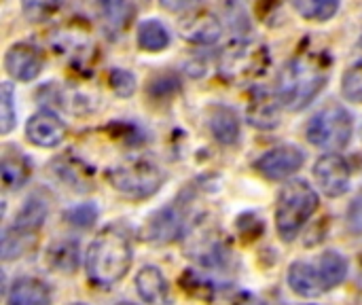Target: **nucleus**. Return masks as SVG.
Wrapping results in <instances>:
<instances>
[{
    "instance_id": "nucleus-23",
    "label": "nucleus",
    "mask_w": 362,
    "mask_h": 305,
    "mask_svg": "<svg viewBox=\"0 0 362 305\" xmlns=\"http://www.w3.org/2000/svg\"><path fill=\"white\" fill-rule=\"evenodd\" d=\"M49 214V202L40 195V193H34L25 200L23 208L19 210V214L15 217V227L23 229V231H32V234H38V229L42 227L45 219Z\"/></svg>"
},
{
    "instance_id": "nucleus-8",
    "label": "nucleus",
    "mask_w": 362,
    "mask_h": 305,
    "mask_svg": "<svg viewBox=\"0 0 362 305\" xmlns=\"http://www.w3.org/2000/svg\"><path fill=\"white\" fill-rule=\"evenodd\" d=\"M314 178H316L318 187L322 189V193L327 197H341L350 189L352 172H350L348 161L341 155L329 153V155H322L316 161V166H314Z\"/></svg>"
},
{
    "instance_id": "nucleus-3",
    "label": "nucleus",
    "mask_w": 362,
    "mask_h": 305,
    "mask_svg": "<svg viewBox=\"0 0 362 305\" xmlns=\"http://www.w3.org/2000/svg\"><path fill=\"white\" fill-rule=\"evenodd\" d=\"M269 62L272 57L263 42L238 38L223 49L218 57V74L231 85L252 83L267 72Z\"/></svg>"
},
{
    "instance_id": "nucleus-20",
    "label": "nucleus",
    "mask_w": 362,
    "mask_h": 305,
    "mask_svg": "<svg viewBox=\"0 0 362 305\" xmlns=\"http://www.w3.org/2000/svg\"><path fill=\"white\" fill-rule=\"evenodd\" d=\"M208 125L212 136L221 144H235L240 138V119L238 113L229 106H212L208 113Z\"/></svg>"
},
{
    "instance_id": "nucleus-9",
    "label": "nucleus",
    "mask_w": 362,
    "mask_h": 305,
    "mask_svg": "<svg viewBox=\"0 0 362 305\" xmlns=\"http://www.w3.org/2000/svg\"><path fill=\"white\" fill-rule=\"evenodd\" d=\"M303 163H305V155L301 153V149L293 144H282L261 155L255 161V170L267 180H284L297 170H301Z\"/></svg>"
},
{
    "instance_id": "nucleus-11",
    "label": "nucleus",
    "mask_w": 362,
    "mask_h": 305,
    "mask_svg": "<svg viewBox=\"0 0 362 305\" xmlns=\"http://www.w3.org/2000/svg\"><path fill=\"white\" fill-rule=\"evenodd\" d=\"M189 238H191L189 253L197 263H202L206 267H218L223 263V259L227 257V244L223 240V234H218L210 227L195 225L189 231Z\"/></svg>"
},
{
    "instance_id": "nucleus-12",
    "label": "nucleus",
    "mask_w": 362,
    "mask_h": 305,
    "mask_svg": "<svg viewBox=\"0 0 362 305\" xmlns=\"http://www.w3.org/2000/svg\"><path fill=\"white\" fill-rule=\"evenodd\" d=\"M66 123L51 110H40L32 115L25 123V136L32 144L40 149H55L66 140Z\"/></svg>"
},
{
    "instance_id": "nucleus-16",
    "label": "nucleus",
    "mask_w": 362,
    "mask_h": 305,
    "mask_svg": "<svg viewBox=\"0 0 362 305\" xmlns=\"http://www.w3.org/2000/svg\"><path fill=\"white\" fill-rule=\"evenodd\" d=\"M288 284L299 297H318L320 293L329 291L318 265L295 261L288 267Z\"/></svg>"
},
{
    "instance_id": "nucleus-21",
    "label": "nucleus",
    "mask_w": 362,
    "mask_h": 305,
    "mask_svg": "<svg viewBox=\"0 0 362 305\" xmlns=\"http://www.w3.org/2000/svg\"><path fill=\"white\" fill-rule=\"evenodd\" d=\"M38 234H32V231H23L15 225L6 227L2 231V240H0V255H2V261H13L25 253H30L34 246H36V238Z\"/></svg>"
},
{
    "instance_id": "nucleus-5",
    "label": "nucleus",
    "mask_w": 362,
    "mask_h": 305,
    "mask_svg": "<svg viewBox=\"0 0 362 305\" xmlns=\"http://www.w3.org/2000/svg\"><path fill=\"white\" fill-rule=\"evenodd\" d=\"M354 134V121L352 115L341 104H327L322 110H318L305 130L308 140L322 149V151H344Z\"/></svg>"
},
{
    "instance_id": "nucleus-14",
    "label": "nucleus",
    "mask_w": 362,
    "mask_h": 305,
    "mask_svg": "<svg viewBox=\"0 0 362 305\" xmlns=\"http://www.w3.org/2000/svg\"><path fill=\"white\" fill-rule=\"evenodd\" d=\"M280 98L272 96L267 89H255L248 102V121L259 130H274L280 123Z\"/></svg>"
},
{
    "instance_id": "nucleus-13",
    "label": "nucleus",
    "mask_w": 362,
    "mask_h": 305,
    "mask_svg": "<svg viewBox=\"0 0 362 305\" xmlns=\"http://www.w3.org/2000/svg\"><path fill=\"white\" fill-rule=\"evenodd\" d=\"M42 53L28 42H17L4 53V70L15 81H34L42 70Z\"/></svg>"
},
{
    "instance_id": "nucleus-26",
    "label": "nucleus",
    "mask_w": 362,
    "mask_h": 305,
    "mask_svg": "<svg viewBox=\"0 0 362 305\" xmlns=\"http://www.w3.org/2000/svg\"><path fill=\"white\" fill-rule=\"evenodd\" d=\"M318 270H320V274L325 278L327 289L331 291V289L339 287L346 280V276H348V261H346L344 255H339L335 251H327L320 257V261H318Z\"/></svg>"
},
{
    "instance_id": "nucleus-22",
    "label": "nucleus",
    "mask_w": 362,
    "mask_h": 305,
    "mask_svg": "<svg viewBox=\"0 0 362 305\" xmlns=\"http://www.w3.org/2000/svg\"><path fill=\"white\" fill-rule=\"evenodd\" d=\"M81 261V251H78V242L76 240H57L49 246L47 251V263L49 267L62 272V274H70L78 267Z\"/></svg>"
},
{
    "instance_id": "nucleus-30",
    "label": "nucleus",
    "mask_w": 362,
    "mask_h": 305,
    "mask_svg": "<svg viewBox=\"0 0 362 305\" xmlns=\"http://www.w3.org/2000/svg\"><path fill=\"white\" fill-rule=\"evenodd\" d=\"M59 6V0H21V11L30 23H40L49 19Z\"/></svg>"
},
{
    "instance_id": "nucleus-33",
    "label": "nucleus",
    "mask_w": 362,
    "mask_h": 305,
    "mask_svg": "<svg viewBox=\"0 0 362 305\" xmlns=\"http://www.w3.org/2000/svg\"><path fill=\"white\" fill-rule=\"evenodd\" d=\"M108 83H110L112 91L119 93V96H123V98H127V96H132V93L136 91V76H134L132 72L123 70V68L110 70Z\"/></svg>"
},
{
    "instance_id": "nucleus-32",
    "label": "nucleus",
    "mask_w": 362,
    "mask_h": 305,
    "mask_svg": "<svg viewBox=\"0 0 362 305\" xmlns=\"http://www.w3.org/2000/svg\"><path fill=\"white\" fill-rule=\"evenodd\" d=\"M341 89L350 102L362 104V62L346 70L344 81H341Z\"/></svg>"
},
{
    "instance_id": "nucleus-38",
    "label": "nucleus",
    "mask_w": 362,
    "mask_h": 305,
    "mask_svg": "<svg viewBox=\"0 0 362 305\" xmlns=\"http://www.w3.org/2000/svg\"><path fill=\"white\" fill-rule=\"evenodd\" d=\"M117 305H134V304H129V301H123V304H117Z\"/></svg>"
},
{
    "instance_id": "nucleus-25",
    "label": "nucleus",
    "mask_w": 362,
    "mask_h": 305,
    "mask_svg": "<svg viewBox=\"0 0 362 305\" xmlns=\"http://www.w3.org/2000/svg\"><path fill=\"white\" fill-rule=\"evenodd\" d=\"M218 13L221 21H225L231 32L240 36L250 32V17L242 0H218Z\"/></svg>"
},
{
    "instance_id": "nucleus-28",
    "label": "nucleus",
    "mask_w": 362,
    "mask_h": 305,
    "mask_svg": "<svg viewBox=\"0 0 362 305\" xmlns=\"http://www.w3.org/2000/svg\"><path fill=\"white\" fill-rule=\"evenodd\" d=\"M293 6L299 11V15H303L305 19L312 21H327L331 19L337 8H339V0H293Z\"/></svg>"
},
{
    "instance_id": "nucleus-6",
    "label": "nucleus",
    "mask_w": 362,
    "mask_h": 305,
    "mask_svg": "<svg viewBox=\"0 0 362 305\" xmlns=\"http://www.w3.org/2000/svg\"><path fill=\"white\" fill-rule=\"evenodd\" d=\"M108 183L127 197L144 200L159 191L165 183V172L148 159H125L108 170Z\"/></svg>"
},
{
    "instance_id": "nucleus-36",
    "label": "nucleus",
    "mask_w": 362,
    "mask_h": 305,
    "mask_svg": "<svg viewBox=\"0 0 362 305\" xmlns=\"http://www.w3.org/2000/svg\"><path fill=\"white\" fill-rule=\"evenodd\" d=\"M163 8L174 11V13H182V11H193L197 6L199 0H159Z\"/></svg>"
},
{
    "instance_id": "nucleus-29",
    "label": "nucleus",
    "mask_w": 362,
    "mask_h": 305,
    "mask_svg": "<svg viewBox=\"0 0 362 305\" xmlns=\"http://www.w3.org/2000/svg\"><path fill=\"white\" fill-rule=\"evenodd\" d=\"M15 89L11 83L0 85V134H8L15 127Z\"/></svg>"
},
{
    "instance_id": "nucleus-24",
    "label": "nucleus",
    "mask_w": 362,
    "mask_h": 305,
    "mask_svg": "<svg viewBox=\"0 0 362 305\" xmlns=\"http://www.w3.org/2000/svg\"><path fill=\"white\" fill-rule=\"evenodd\" d=\"M168 45H170V32L161 21L148 19V21L140 23V28H138V47L142 51H163Z\"/></svg>"
},
{
    "instance_id": "nucleus-1",
    "label": "nucleus",
    "mask_w": 362,
    "mask_h": 305,
    "mask_svg": "<svg viewBox=\"0 0 362 305\" xmlns=\"http://www.w3.org/2000/svg\"><path fill=\"white\" fill-rule=\"evenodd\" d=\"M331 72L327 53L301 51L293 55L278 74L276 96L288 110H303L325 89Z\"/></svg>"
},
{
    "instance_id": "nucleus-35",
    "label": "nucleus",
    "mask_w": 362,
    "mask_h": 305,
    "mask_svg": "<svg viewBox=\"0 0 362 305\" xmlns=\"http://www.w3.org/2000/svg\"><path fill=\"white\" fill-rule=\"evenodd\" d=\"M346 225L352 236H362V191L352 200V204L348 208Z\"/></svg>"
},
{
    "instance_id": "nucleus-2",
    "label": "nucleus",
    "mask_w": 362,
    "mask_h": 305,
    "mask_svg": "<svg viewBox=\"0 0 362 305\" xmlns=\"http://www.w3.org/2000/svg\"><path fill=\"white\" fill-rule=\"evenodd\" d=\"M132 259L134 253L129 238L117 227H108L89 244L85 255V270L95 287L110 289L125 278L132 267Z\"/></svg>"
},
{
    "instance_id": "nucleus-17",
    "label": "nucleus",
    "mask_w": 362,
    "mask_h": 305,
    "mask_svg": "<svg viewBox=\"0 0 362 305\" xmlns=\"http://www.w3.org/2000/svg\"><path fill=\"white\" fill-rule=\"evenodd\" d=\"M0 174L6 189H19L28 183L32 174V161L15 146H4L0 159Z\"/></svg>"
},
{
    "instance_id": "nucleus-34",
    "label": "nucleus",
    "mask_w": 362,
    "mask_h": 305,
    "mask_svg": "<svg viewBox=\"0 0 362 305\" xmlns=\"http://www.w3.org/2000/svg\"><path fill=\"white\" fill-rule=\"evenodd\" d=\"M180 284H182V289H185L187 293L197 295V297H202V299H204V297L208 299V291H212L210 284H208V280H206L204 276L195 274V272H185V276L180 278Z\"/></svg>"
},
{
    "instance_id": "nucleus-31",
    "label": "nucleus",
    "mask_w": 362,
    "mask_h": 305,
    "mask_svg": "<svg viewBox=\"0 0 362 305\" xmlns=\"http://www.w3.org/2000/svg\"><path fill=\"white\" fill-rule=\"evenodd\" d=\"M98 214H100V210H98L95 204H78V206L66 210L64 219H66L70 225L78 227V229H89V227L95 225Z\"/></svg>"
},
{
    "instance_id": "nucleus-39",
    "label": "nucleus",
    "mask_w": 362,
    "mask_h": 305,
    "mask_svg": "<svg viewBox=\"0 0 362 305\" xmlns=\"http://www.w3.org/2000/svg\"><path fill=\"white\" fill-rule=\"evenodd\" d=\"M361 287H362V274H361Z\"/></svg>"
},
{
    "instance_id": "nucleus-19",
    "label": "nucleus",
    "mask_w": 362,
    "mask_h": 305,
    "mask_svg": "<svg viewBox=\"0 0 362 305\" xmlns=\"http://www.w3.org/2000/svg\"><path fill=\"white\" fill-rule=\"evenodd\" d=\"M6 305H51V291L38 278H17L6 293Z\"/></svg>"
},
{
    "instance_id": "nucleus-7",
    "label": "nucleus",
    "mask_w": 362,
    "mask_h": 305,
    "mask_svg": "<svg viewBox=\"0 0 362 305\" xmlns=\"http://www.w3.org/2000/svg\"><path fill=\"white\" fill-rule=\"evenodd\" d=\"M187 231V206L180 197L153 212L140 229V238L151 244H168Z\"/></svg>"
},
{
    "instance_id": "nucleus-27",
    "label": "nucleus",
    "mask_w": 362,
    "mask_h": 305,
    "mask_svg": "<svg viewBox=\"0 0 362 305\" xmlns=\"http://www.w3.org/2000/svg\"><path fill=\"white\" fill-rule=\"evenodd\" d=\"M55 172L59 174V178L66 183V185H70V187H74L76 191H87V189H91L89 185H91V172L87 170V168H83L76 159H68V157H64V159H57L55 161Z\"/></svg>"
},
{
    "instance_id": "nucleus-4",
    "label": "nucleus",
    "mask_w": 362,
    "mask_h": 305,
    "mask_svg": "<svg viewBox=\"0 0 362 305\" xmlns=\"http://www.w3.org/2000/svg\"><path fill=\"white\" fill-rule=\"evenodd\" d=\"M318 210V193L305 180H291L282 187L276 206V229L284 242H293L303 225Z\"/></svg>"
},
{
    "instance_id": "nucleus-10",
    "label": "nucleus",
    "mask_w": 362,
    "mask_h": 305,
    "mask_svg": "<svg viewBox=\"0 0 362 305\" xmlns=\"http://www.w3.org/2000/svg\"><path fill=\"white\" fill-rule=\"evenodd\" d=\"M178 30L180 36L191 45H214L221 38L223 21L210 11L193 8L187 11V15L180 19Z\"/></svg>"
},
{
    "instance_id": "nucleus-40",
    "label": "nucleus",
    "mask_w": 362,
    "mask_h": 305,
    "mask_svg": "<svg viewBox=\"0 0 362 305\" xmlns=\"http://www.w3.org/2000/svg\"><path fill=\"white\" fill-rule=\"evenodd\" d=\"M72 305H85V304H72Z\"/></svg>"
},
{
    "instance_id": "nucleus-37",
    "label": "nucleus",
    "mask_w": 362,
    "mask_h": 305,
    "mask_svg": "<svg viewBox=\"0 0 362 305\" xmlns=\"http://www.w3.org/2000/svg\"><path fill=\"white\" fill-rule=\"evenodd\" d=\"M235 305H267L263 299L250 295V293H240L238 299H235Z\"/></svg>"
},
{
    "instance_id": "nucleus-18",
    "label": "nucleus",
    "mask_w": 362,
    "mask_h": 305,
    "mask_svg": "<svg viewBox=\"0 0 362 305\" xmlns=\"http://www.w3.org/2000/svg\"><path fill=\"white\" fill-rule=\"evenodd\" d=\"M98 13H100L102 28L110 36H117L132 23L136 15V6L132 4V0H100Z\"/></svg>"
},
{
    "instance_id": "nucleus-15",
    "label": "nucleus",
    "mask_w": 362,
    "mask_h": 305,
    "mask_svg": "<svg viewBox=\"0 0 362 305\" xmlns=\"http://www.w3.org/2000/svg\"><path fill=\"white\" fill-rule=\"evenodd\" d=\"M136 291L142 301L148 305H172L170 284L159 272V267L146 265L136 274Z\"/></svg>"
}]
</instances>
